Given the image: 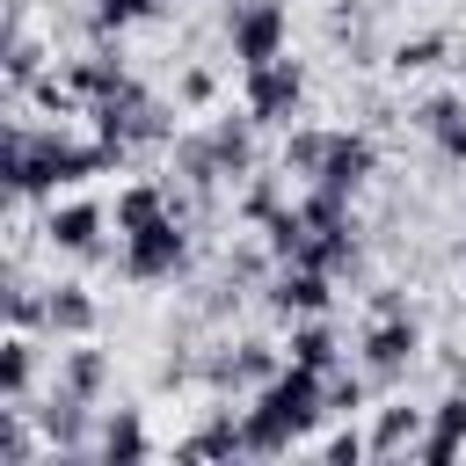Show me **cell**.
Instances as JSON below:
<instances>
[{"label": "cell", "instance_id": "6da1fadb", "mask_svg": "<svg viewBox=\"0 0 466 466\" xmlns=\"http://www.w3.org/2000/svg\"><path fill=\"white\" fill-rule=\"evenodd\" d=\"M320 422H328V371L284 364L269 386L248 393V408H240V444H248L255 459H284V451L306 444Z\"/></svg>", "mask_w": 466, "mask_h": 466}, {"label": "cell", "instance_id": "7a4b0ae2", "mask_svg": "<svg viewBox=\"0 0 466 466\" xmlns=\"http://www.w3.org/2000/svg\"><path fill=\"white\" fill-rule=\"evenodd\" d=\"M175 116H182V102H160L138 73H131L124 87H109L102 102H87V131L109 138L124 160L146 153V146H175Z\"/></svg>", "mask_w": 466, "mask_h": 466}, {"label": "cell", "instance_id": "3957f363", "mask_svg": "<svg viewBox=\"0 0 466 466\" xmlns=\"http://www.w3.org/2000/svg\"><path fill=\"white\" fill-rule=\"evenodd\" d=\"M189 218L182 211H167V218H153V226H138V233H124L116 240V277L124 284H175L182 269H189Z\"/></svg>", "mask_w": 466, "mask_h": 466}, {"label": "cell", "instance_id": "277c9868", "mask_svg": "<svg viewBox=\"0 0 466 466\" xmlns=\"http://www.w3.org/2000/svg\"><path fill=\"white\" fill-rule=\"evenodd\" d=\"M240 109L262 124V131H291V116L306 109V66L284 51L269 66H248L240 73Z\"/></svg>", "mask_w": 466, "mask_h": 466}, {"label": "cell", "instance_id": "5b68a950", "mask_svg": "<svg viewBox=\"0 0 466 466\" xmlns=\"http://www.w3.org/2000/svg\"><path fill=\"white\" fill-rule=\"evenodd\" d=\"M415 357H422V320H415V313H393V320H364V342H357V364H364V379H371L379 393H393V386H408V371H415Z\"/></svg>", "mask_w": 466, "mask_h": 466}, {"label": "cell", "instance_id": "8992f818", "mask_svg": "<svg viewBox=\"0 0 466 466\" xmlns=\"http://www.w3.org/2000/svg\"><path fill=\"white\" fill-rule=\"evenodd\" d=\"M262 306L269 320H306V313H335V277L313 269V262H277V277L262 284Z\"/></svg>", "mask_w": 466, "mask_h": 466}, {"label": "cell", "instance_id": "52a82bcc", "mask_svg": "<svg viewBox=\"0 0 466 466\" xmlns=\"http://www.w3.org/2000/svg\"><path fill=\"white\" fill-rule=\"evenodd\" d=\"M116 218H109V204H87V197H73V204H51L44 211V240L58 248V255H80V262H102L109 248H102V233H109Z\"/></svg>", "mask_w": 466, "mask_h": 466}, {"label": "cell", "instance_id": "ba28073f", "mask_svg": "<svg viewBox=\"0 0 466 466\" xmlns=\"http://www.w3.org/2000/svg\"><path fill=\"white\" fill-rule=\"evenodd\" d=\"M408 124L437 146V160H466V87H459V80L437 87V95H422V102L408 109Z\"/></svg>", "mask_w": 466, "mask_h": 466}, {"label": "cell", "instance_id": "9c48e42d", "mask_svg": "<svg viewBox=\"0 0 466 466\" xmlns=\"http://www.w3.org/2000/svg\"><path fill=\"white\" fill-rule=\"evenodd\" d=\"M459 451H466V386H444V400H430V422H422L415 459L444 466V459H459Z\"/></svg>", "mask_w": 466, "mask_h": 466}, {"label": "cell", "instance_id": "30bf717a", "mask_svg": "<svg viewBox=\"0 0 466 466\" xmlns=\"http://www.w3.org/2000/svg\"><path fill=\"white\" fill-rule=\"evenodd\" d=\"M146 451H153V437H146V415L138 408H109L95 422V466H138Z\"/></svg>", "mask_w": 466, "mask_h": 466}, {"label": "cell", "instance_id": "8fae6325", "mask_svg": "<svg viewBox=\"0 0 466 466\" xmlns=\"http://www.w3.org/2000/svg\"><path fill=\"white\" fill-rule=\"evenodd\" d=\"M233 211H240V226H269L277 211H291V175L284 167H255L248 182H233Z\"/></svg>", "mask_w": 466, "mask_h": 466}, {"label": "cell", "instance_id": "7c38bea8", "mask_svg": "<svg viewBox=\"0 0 466 466\" xmlns=\"http://www.w3.org/2000/svg\"><path fill=\"white\" fill-rule=\"evenodd\" d=\"M167 211H175V182H160V175L124 182V189H116V204H109L116 240H124V233H138V226H153V218H167Z\"/></svg>", "mask_w": 466, "mask_h": 466}, {"label": "cell", "instance_id": "4fadbf2b", "mask_svg": "<svg viewBox=\"0 0 466 466\" xmlns=\"http://www.w3.org/2000/svg\"><path fill=\"white\" fill-rule=\"evenodd\" d=\"M44 328H51L58 342H80V335H95V328H102V306H95V291H87V284H51V291H44Z\"/></svg>", "mask_w": 466, "mask_h": 466}, {"label": "cell", "instance_id": "5bb4252c", "mask_svg": "<svg viewBox=\"0 0 466 466\" xmlns=\"http://www.w3.org/2000/svg\"><path fill=\"white\" fill-rule=\"evenodd\" d=\"M109 379H116V364H109V350H95L87 335L58 350V379H51V386H66V393H80V400H102Z\"/></svg>", "mask_w": 466, "mask_h": 466}, {"label": "cell", "instance_id": "9a60e30c", "mask_svg": "<svg viewBox=\"0 0 466 466\" xmlns=\"http://www.w3.org/2000/svg\"><path fill=\"white\" fill-rule=\"evenodd\" d=\"M422 422H430V408H408V400H393V408H379L371 415V459H400V451H415L422 444Z\"/></svg>", "mask_w": 466, "mask_h": 466}, {"label": "cell", "instance_id": "2e32d148", "mask_svg": "<svg viewBox=\"0 0 466 466\" xmlns=\"http://www.w3.org/2000/svg\"><path fill=\"white\" fill-rule=\"evenodd\" d=\"M284 364H291V357H284V342H269V335H233V393L269 386Z\"/></svg>", "mask_w": 466, "mask_h": 466}, {"label": "cell", "instance_id": "e0dca14e", "mask_svg": "<svg viewBox=\"0 0 466 466\" xmlns=\"http://www.w3.org/2000/svg\"><path fill=\"white\" fill-rule=\"evenodd\" d=\"M284 357H291V364H306V371H335V364H342V342H335L328 313H306V320H291V342H284Z\"/></svg>", "mask_w": 466, "mask_h": 466}, {"label": "cell", "instance_id": "ac0fdd59", "mask_svg": "<svg viewBox=\"0 0 466 466\" xmlns=\"http://www.w3.org/2000/svg\"><path fill=\"white\" fill-rule=\"evenodd\" d=\"M36 364H44V350L29 342V328H15V335L0 342V400H22V408H29V393H36Z\"/></svg>", "mask_w": 466, "mask_h": 466}, {"label": "cell", "instance_id": "d6986e66", "mask_svg": "<svg viewBox=\"0 0 466 466\" xmlns=\"http://www.w3.org/2000/svg\"><path fill=\"white\" fill-rule=\"evenodd\" d=\"M36 73H44V44L29 36V15H22V7H7V95L22 102Z\"/></svg>", "mask_w": 466, "mask_h": 466}, {"label": "cell", "instance_id": "ffe728a7", "mask_svg": "<svg viewBox=\"0 0 466 466\" xmlns=\"http://www.w3.org/2000/svg\"><path fill=\"white\" fill-rule=\"evenodd\" d=\"M233 451H248L240 444V408H211V422L175 444V459H233Z\"/></svg>", "mask_w": 466, "mask_h": 466}, {"label": "cell", "instance_id": "44dd1931", "mask_svg": "<svg viewBox=\"0 0 466 466\" xmlns=\"http://www.w3.org/2000/svg\"><path fill=\"white\" fill-rule=\"evenodd\" d=\"M328 138H335V124H291L284 131V175L291 182H313L320 160H328Z\"/></svg>", "mask_w": 466, "mask_h": 466}, {"label": "cell", "instance_id": "7402d4cb", "mask_svg": "<svg viewBox=\"0 0 466 466\" xmlns=\"http://www.w3.org/2000/svg\"><path fill=\"white\" fill-rule=\"evenodd\" d=\"M386 66H393L400 80H415V73H430V66H451V36H444V29H430V36H400V44L386 51Z\"/></svg>", "mask_w": 466, "mask_h": 466}, {"label": "cell", "instance_id": "603a6c76", "mask_svg": "<svg viewBox=\"0 0 466 466\" xmlns=\"http://www.w3.org/2000/svg\"><path fill=\"white\" fill-rule=\"evenodd\" d=\"M371 393H379V386L364 379V364H357V371H350V364H335V371H328V415H342V422H350Z\"/></svg>", "mask_w": 466, "mask_h": 466}, {"label": "cell", "instance_id": "cb8c5ba5", "mask_svg": "<svg viewBox=\"0 0 466 466\" xmlns=\"http://www.w3.org/2000/svg\"><path fill=\"white\" fill-rule=\"evenodd\" d=\"M7 320L15 328H44V291L22 277V262H7Z\"/></svg>", "mask_w": 466, "mask_h": 466}, {"label": "cell", "instance_id": "d4e9b609", "mask_svg": "<svg viewBox=\"0 0 466 466\" xmlns=\"http://www.w3.org/2000/svg\"><path fill=\"white\" fill-rule=\"evenodd\" d=\"M95 7V22L109 29V36H124V29H138V22H153L167 0H87Z\"/></svg>", "mask_w": 466, "mask_h": 466}, {"label": "cell", "instance_id": "484cf974", "mask_svg": "<svg viewBox=\"0 0 466 466\" xmlns=\"http://www.w3.org/2000/svg\"><path fill=\"white\" fill-rule=\"evenodd\" d=\"M175 102H182V109H211V102H218V73H211V66H182V73H175Z\"/></svg>", "mask_w": 466, "mask_h": 466}, {"label": "cell", "instance_id": "4316f807", "mask_svg": "<svg viewBox=\"0 0 466 466\" xmlns=\"http://www.w3.org/2000/svg\"><path fill=\"white\" fill-rule=\"evenodd\" d=\"M320 451H328V459H335V466H357V459H371V437H364V430H357V422H342V430H335V437H320Z\"/></svg>", "mask_w": 466, "mask_h": 466}, {"label": "cell", "instance_id": "83f0119b", "mask_svg": "<svg viewBox=\"0 0 466 466\" xmlns=\"http://www.w3.org/2000/svg\"><path fill=\"white\" fill-rule=\"evenodd\" d=\"M364 313H371V320H393V313H408V284H371Z\"/></svg>", "mask_w": 466, "mask_h": 466}, {"label": "cell", "instance_id": "f1b7e54d", "mask_svg": "<svg viewBox=\"0 0 466 466\" xmlns=\"http://www.w3.org/2000/svg\"><path fill=\"white\" fill-rule=\"evenodd\" d=\"M451 80L466 87V44H451Z\"/></svg>", "mask_w": 466, "mask_h": 466}, {"label": "cell", "instance_id": "f546056e", "mask_svg": "<svg viewBox=\"0 0 466 466\" xmlns=\"http://www.w3.org/2000/svg\"><path fill=\"white\" fill-rule=\"evenodd\" d=\"M451 262H459V269H466V233H459V248H451Z\"/></svg>", "mask_w": 466, "mask_h": 466}]
</instances>
